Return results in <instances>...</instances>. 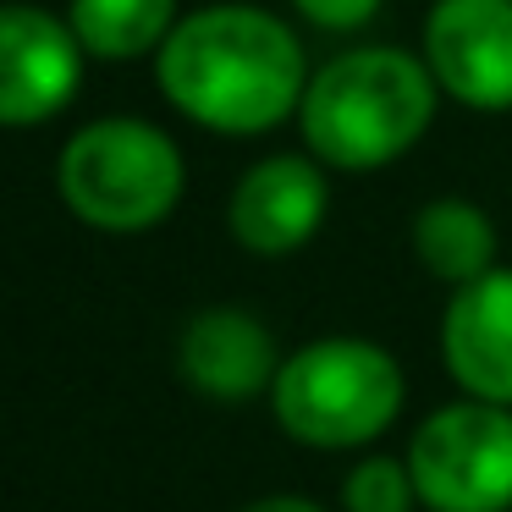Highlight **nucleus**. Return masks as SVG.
Returning a JSON list of instances; mask_svg holds the SVG:
<instances>
[{
	"instance_id": "obj_1",
	"label": "nucleus",
	"mask_w": 512,
	"mask_h": 512,
	"mask_svg": "<svg viewBox=\"0 0 512 512\" xmlns=\"http://www.w3.org/2000/svg\"><path fill=\"white\" fill-rule=\"evenodd\" d=\"M160 89L215 133H265L303 105V50L259 6H210L160 45Z\"/></svg>"
},
{
	"instance_id": "obj_2",
	"label": "nucleus",
	"mask_w": 512,
	"mask_h": 512,
	"mask_svg": "<svg viewBox=\"0 0 512 512\" xmlns=\"http://www.w3.org/2000/svg\"><path fill=\"white\" fill-rule=\"evenodd\" d=\"M435 83L402 50H347L325 61L303 94V138L325 166L375 171L424 138Z\"/></svg>"
},
{
	"instance_id": "obj_3",
	"label": "nucleus",
	"mask_w": 512,
	"mask_h": 512,
	"mask_svg": "<svg viewBox=\"0 0 512 512\" xmlns=\"http://www.w3.org/2000/svg\"><path fill=\"white\" fill-rule=\"evenodd\" d=\"M276 424L303 446H364L397 419L402 369L386 347L358 336H325L281 364L270 386Z\"/></svg>"
},
{
	"instance_id": "obj_4",
	"label": "nucleus",
	"mask_w": 512,
	"mask_h": 512,
	"mask_svg": "<svg viewBox=\"0 0 512 512\" xmlns=\"http://www.w3.org/2000/svg\"><path fill=\"white\" fill-rule=\"evenodd\" d=\"M61 199L100 232H149L182 199V155L160 127L116 116L61 149Z\"/></svg>"
},
{
	"instance_id": "obj_5",
	"label": "nucleus",
	"mask_w": 512,
	"mask_h": 512,
	"mask_svg": "<svg viewBox=\"0 0 512 512\" xmlns=\"http://www.w3.org/2000/svg\"><path fill=\"white\" fill-rule=\"evenodd\" d=\"M413 490L430 512H507L512 507V408L452 402L419 424L408 446Z\"/></svg>"
},
{
	"instance_id": "obj_6",
	"label": "nucleus",
	"mask_w": 512,
	"mask_h": 512,
	"mask_svg": "<svg viewBox=\"0 0 512 512\" xmlns=\"http://www.w3.org/2000/svg\"><path fill=\"white\" fill-rule=\"evenodd\" d=\"M430 72L474 111H512V0H435Z\"/></svg>"
},
{
	"instance_id": "obj_7",
	"label": "nucleus",
	"mask_w": 512,
	"mask_h": 512,
	"mask_svg": "<svg viewBox=\"0 0 512 512\" xmlns=\"http://www.w3.org/2000/svg\"><path fill=\"white\" fill-rule=\"evenodd\" d=\"M78 34L39 6H0V127L50 122L78 94Z\"/></svg>"
},
{
	"instance_id": "obj_8",
	"label": "nucleus",
	"mask_w": 512,
	"mask_h": 512,
	"mask_svg": "<svg viewBox=\"0 0 512 512\" xmlns=\"http://www.w3.org/2000/svg\"><path fill=\"white\" fill-rule=\"evenodd\" d=\"M446 375L474 402L512 408V270L468 281L441 314Z\"/></svg>"
},
{
	"instance_id": "obj_9",
	"label": "nucleus",
	"mask_w": 512,
	"mask_h": 512,
	"mask_svg": "<svg viewBox=\"0 0 512 512\" xmlns=\"http://www.w3.org/2000/svg\"><path fill=\"white\" fill-rule=\"evenodd\" d=\"M325 221V177L303 155H270L237 182L232 237L254 254H292Z\"/></svg>"
},
{
	"instance_id": "obj_10",
	"label": "nucleus",
	"mask_w": 512,
	"mask_h": 512,
	"mask_svg": "<svg viewBox=\"0 0 512 512\" xmlns=\"http://www.w3.org/2000/svg\"><path fill=\"white\" fill-rule=\"evenodd\" d=\"M182 380L215 402H248L254 391L276 386V342L270 331L243 309H204L188 320L177 342Z\"/></svg>"
},
{
	"instance_id": "obj_11",
	"label": "nucleus",
	"mask_w": 512,
	"mask_h": 512,
	"mask_svg": "<svg viewBox=\"0 0 512 512\" xmlns=\"http://www.w3.org/2000/svg\"><path fill=\"white\" fill-rule=\"evenodd\" d=\"M413 254L424 259V270L435 281H446L457 292L496 270V226L468 199H435L413 221Z\"/></svg>"
},
{
	"instance_id": "obj_12",
	"label": "nucleus",
	"mask_w": 512,
	"mask_h": 512,
	"mask_svg": "<svg viewBox=\"0 0 512 512\" xmlns=\"http://www.w3.org/2000/svg\"><path fill=\"white\" fill-rule=\"evenodd\" d=\"M177 0H72V34L105 61H133L171 39Z\"/></svg>"
},
{
	"instance_id": "obj_13",
	"label": "nucleus",
	"mask_w": 512,
	"mask_h": 512,
	"mask_svg": "<svg viewBox=\"0 0 512 512\" xmlns=\"http://www.w3.org/2000/svg\"><path fill=\"white\" fill-rule=\"evenodd\" d=\"M413 501H419V490H413L408 463H397V457H364L342 485L347 512H413Z\"/></svg>"
},
{
	"instance_id": "obj_14",
	"label": "nucleus",
	"mask_w": 512,
	"mask_h": 512,
	"mask_svg": "<svg viewBox=\"0 0 512 512\" xmlns=\"http://www.w3.org/2000/svg\"><path fill=\"white\" fill-rule=\"evenodd\" d=\"M298 12L320 28H358L380 12V0H298Z\"/></svg>"
},
{
	"instance_id": "obj_15",
	"label": "nucleus",
	"mask_w": 512,
	"mask_h": 512,
	"mask_svg": "<svg viewBox=\"0 0 512 512\" xmlns=\"http://www.w3.org/2000/svg\"><path fill=\"white\" fill-rule=\"evenodd\" d=\"M237 512H325V507L309 501V496H259V501H248V507H237Z\"/></svg>"
}]
</instances>
